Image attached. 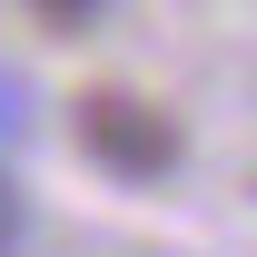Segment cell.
<instances>
[{"label":"cell","mask_w":257,"mask_h":257,"mask_svg":"<svg viewBox=\"0 0 257 257\" xmlns=\"http://www.w3.org/2000/svg\"><path fill=\"white\" fill-rule=\"evenodd\" d=\"M20 237H30V198H20V178L0 168V257H20Z\"/></svg>","instance_id":"obj_3"},{"label":"cell","mask_w":257,"mask_h":257,"mask_svg":"<svg viewBox=\"0 0 257 257\" xmlns=\"http://www.w3.org/2000/svg\"><path fill=\"white\" fill-rule=\"evenodd\" d=\"M20 10H30V20H50V30H99V20H109V0H20Z\"/></svg>","instance_id":"obj_2"},{"label":"cell","mask_w":257,"mask_h":257,"mask_svg":"<svg viewBox=\"0 0 257 257\" xmlns=\"http://www.w3.org/2000/svg\"><path fill=\"white\" fill-rule=\"evenodd\" d=\"M69 139L119 188H149V178L178 168V119H168L159 99H139V89H79L69 99Z\"/></svg>","instance_id":"obj_1"},{"label":"cell","mask_w":257,"mask_h":257,"mask_svg":"<svg viewBox=\"0 0 257 257\" xmlns=\"http://www.w3.org/2000/svg\"><path fill=\"white\" fill-rule=\"evenodd\" d=\"M20 128H30V89H20V79H10V69H0V149H10V139H20Z\"/></svg>","instance_id":"obj_4"}]
</instances>
